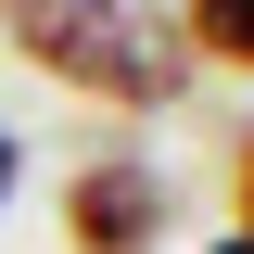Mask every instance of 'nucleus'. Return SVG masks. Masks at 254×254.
<instances>
[{"label": "nucleus", "instance_id": "nucleus-5", "mask_svg": "<svg viewBox=\"0 0 254 254\" xmlns=\"http://www.w3.org/2000/svg\"><path fill=\"white\" fill-rule=\"evenodd\" d=\"M0 203H13V127H0Z\"/></svg>", "mask_w": 254, "mask_h": 254}, {"label": "nucleus", "instance_id": "nucleus-2", "mask_svg": "<svg viewBox=\"0 0 254 254\" xmlns=\"http://www.w3.org/2000/svg\"><path fill=\"white\" fill-rule=\"evenodd\" d=\"M64 229H76V254H140V242H153V229H165V178H153V165H89V178H76V190H64Z\"/></svg>", "mask_w": 254, "mask_h": 254}, {"label": "nucleus", "instance_id": "nucleus-6", "mask_svg": "<svg viewBox=\"0 0 254 254\" xmlns=\"http://www.w3.org/2000/svg\"><path fill=\"white\" fill-rule=\"evenodd\" d=\"M216 254H254V242H242V229H229V242H216Z\"/></svg>", "mask_w": 254, "mask_h": 254}, {"label": "nucleus", "instance_id": "nucleus-3", "mask_svg": "<svg viewBox=\"0 0 254 254\" xmlns=\"http://www.w3.org/2000/svg\"><path fill=\"white\" fill-rule=\"evenodd\" d=\"M190 64H254V0H178Z\"/></svg>", "mask_w": 254, "mask_h": 254}, {"label": "nucleus", "instance_id": "nucleus-1", "mask_svg": "<svg viewBox=\"0 0 254 254\" xmlns=\"http://www.w3.org/2000/svg\"><path fill=\"white\" fill-rule=\"evenodd\" d=\"M0 26L38 76H64L89 102H178L190 76L178 13H140V0H0Z\"/></svg>", "mask_w": 254, "mask_h": 254}, {"label": "nucleus", "instance_id": "nucleus-4", "mask_svg": "<svg viewBox=\"0 0 254 254\" xmlns=\"http://www.w3.org/2000/svg\"><path fill=\"white\" fill-rule=\"evenodd\" d=\"M242 242H254V153H242Z\"/></svg>", "mask_w": 254, "mask_h": 254}]
</instances>
